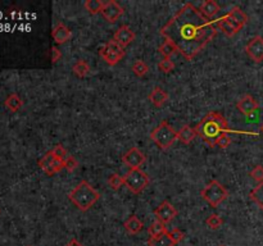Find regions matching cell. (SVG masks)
I'll use <instances>...</instances> for the list:
<instances>
[{
	"label": "cell",
	"mask_w": 263,
	"mask_h": 246,
	"mask_svg": "<svg viewBox=\"0 0 263 246\" xmlns=\"http://www.w3.org/2000/svg\"><path fill=\"white\" fill-rule=\"evenodd\" d=\"M161 35L182 57L191 60L216 38L217 27L194 4L186 3L162 27Z\"/></svg>",
	"instance_id": "1"
},
{
	"label": "cell",
	"mask_w": 263,
	"mask_h": 246,
	"mask_svg": "<svg viewBox=\"0 0 263 246\" xmlns=\"http://www.w3.org/2000/svg\"><path fill=\"white\" fill-rule=\"evenodd\" d=\"M195 132L210 146H216L219 136L230 132L228 123L219 112H210L195 127Z\"/></svg>",
	"instance_id": "2"
},
{
	"label": "cell",
	"mask_w": 263,
	"mask_h": 246,
	"mask_svg": "<svg viewBox=\"0 0 263 246\" xmlns=\"http://www.w3.org/2000/svg\"><path fill=\"white\" fill-rule=\"evenodd\" d=\"M68 199L73 203V205H76L77 209L86 211L100 199V194L88 181H81L68 194Z\"/></svg>",
	"instance_id": "3"
},
{
	"label": "cell",
	"mask_w": 263,
	"mask_h": 246,
	"mask_svg": "<svg viewBox=\"0 0 263 246\" xmlns=\"http://www.w3.org/2000/svg\"><path fill=\"white\" fill-rule=\"evenodd\" d=\"M150 139L153 140V142L158 146L159 149H166L171 148L174 145V142L177 140V132L175 131L174 127H171V124L167 121L159 123V126L153 129L150 133Z\"/></svg>",
	"instance_id": "4"
},
{
	"label": "cell",
	"mask_w": 263,
	"mask_h": 246,
	"mask_svg": "<svg viewBox=\"0 0 263 246\" xmlns=\"http://www.w3.org/2000/svg\"><path fill=\"white\" fill-rule=\"evenodd\" d=\"M228 191L222 186L219 181H211L203 190H202V198L206 200L212 208H217L223 200L227 199Z\"/></svg>",
	"instance_id": "5"
},
{
	"label": "cell",
	"mask_w": 263,
	"mask_h": 246,
	"mask_svg": "<svg viewBox=\"0 0 263 246\" xmlns=\"http://www.w3.org/2000/svg\"><path fill=\"white\" fill-rule=\"evenodd\" d=\"M124 182L131 193L140 194L149 185V177L141 169H130L124 177Z\"/></svg>",
	"instance_id": "6"
},
{
	"label": "cell",
	"mask_w": 263,
	"mask_h": 246,
	"mask_svg": "<svg viewBox=\"0 0 263 246\" xmlns=\"http://www.w3.org/2000/svg\"><path fill=\"white\" fill-rule=\"evenodd\" d=\"M99 55L104 59V62H107V64L116 66L125 57V47L118 45L114 40H111L100 47Z\"/></svg>",
	"instance_id": "7"
},
{
	"label": "cell",
	"mask_w": 263,
	"mask_h": 246,
	"mask_svg": "<svg viewBox=\"0 0 263 246\" xmlns=\"http://www.w3.org/2000/svg\"><path fill=\"white\" fill-rule=\"evenodd\" d=\"M39 167L44 170L48 176H53L57 172L62 170L64 168V161H58L54 158V155L51 152L46 153L40 161H39Z\"/></svg>",
	"instance_id": "8"
},
{
	"label": "cell",
	"mask_w": 263,
	"mask_h": 246,
	"mask_svg": "<svg viewBox=\"0 0 263 246\" xmlns=\"http://www.w3.org/2000/svg\"><path fill=\"white\" fill-rule=\"evenodd\" d=\"M245 53L256 63L263 62V38L262 36H256L251 39L249 42L245 46Z\"/></svg>",
	"instance_id": "9"
},
{
	"label": "cell",
	"mask_w": 263,
	"mask_h": 246,
	"mask_svg": "<svg viewBox=\"0 0 263 246\" xmlns=\"http://www.w3.org/2000/svg\"><path fill=\"white\" fill-rule=\"evenodd\" d=\"M122 162L126 164L130 169H140V167L143 165L145 162V155L144 153L137 148H131L130 150H127L122 157Z\"/></svg>",
	"instance_id": "10"
},
{
	"label": "cell",
	"mask_w": 263,
	"mask_h": 246,
	"mask_svg": "<svg viewBox=\"0 0 263 246\" xmlns=\"http://www.w3.org/2000/svg\"><path fill=\"white\" fill-rule=\"evenodd\" d=\"M154 215L157 217V221L162 222V223H170L176 215H177V210L174 208V205L170 202L165 200L159 205L158 208L154 210Z\"/></svg>",
	"instance_id": "11"
},
{
	"label": "cell",
	"mask_w": 263,
	"mask_h": 246,
	"mask_svg": "<svg viewBox=\"0 0 263 246\" xmlns=\"http://www.w3.org/2000/svg\"><path fill=\"white\" fill-rule=\"evenodd\" d=\"M122 14H124V8L116 0H109V1L104 3V6L102 9V16L109 23L116 22Z\"/></svg>",
	"instance_id": "12"
},
{
	"label": "cell",
	"mask_w": 263,
	"mask_h": 246,
	"mask_svg": "<svg viewBox=\"0 0 263 246\" xmlns=\"http://www.w3.org/2000/svg\"><path fill=\"white\" fill-rule=\"evenodd\" d=\"M135 38H136L135 32H133L129 26L124 25L121 26L120 29L116 31V34H114L113 36V40L122 47H126L127 45H130L131 42L135 40Z\"/></svg>",
	"instance_id": "13"
},
{
	"label": "cell",
	"mask_w": 263,
	"mask_h": 246,
	"mask_svg": "<svg viewBox=\"0 0 263 246\" xmlns=\"http://www.w3.org/2000/svg\"><path fill=\"white\" fill-rule=\"evenodd\" d=\"M236 108L241 114L244 116H251L258 109L257 100L252 95H244L240 100L236 103Z\"/></svg>",
	"instance_id": "14"
},
{
	"label": "cell",
	"mask_w": 263,
	"mask_h": 246,
	"mask_svg": "<svg viewBox=\"0 0 263 246\" xmlns=\"http://www.w3.org/2000/svg\"><path fill=\"white\" fill-rule=\"evenodd\" d=\"M51 36H53L55 44H66L67 41H70L72 38V32L64 23H58L53 29Z\"/></svg>",
	"instance_id": "15"
},
{
	"label": "cell",
	"mask_w": 263,
	"mask_h": 246,
	"mask_svg": "<svg viewBox=\"0 0 263 246\" xmlns=\"http://www.w3.org/2000/svg\"><path fill=\"white\" fill-rule=\"evenodd\" d=\"M124 227H125V230L127 231V234L137 235L139 232L143 231L144 224H143V222L140 221L139 218L136 217V215H130V217L127 218L126 221L124 222Z\"/></svg>",
	"instance_id": "16"
},
{
	"label": "cell",
	"mask_w": 263,
	"mask_h": 246,
	"mask_svg": "<svg viewBox=\"0 0 263 246\" xmlns=\"http://www.w3.org/2000/svg\"><path fill=\"white\" fill-rule=\"evenodd\" d=\"M149 100L154 107H162L168 100V92L165 91L162 87L153 88L152 92L149 94Z\"/></svg>",
	"instance_id": "17"
},
{
	"label": "cell",
	"mask_w": 263,
	"mask_h": 246,
	"mask_svg": "<svg viewBox=\"0 0 263 246\" xmlns=\"http://www.w3.org/2000/svg\"><path fill=\"white\" fill-rule=\"evenodd\" d=\"M199 10L207 19H210L211 21V19L219 12V5L216 3L215 0H207V1L202 3Z\"/></svg>",
	"instance_id": "18"
},
{
	"label": "cell",
	"mask_w": 263,
	"mask_h": 246,
	"mask_svg": "<svg viewBox=\"0 0 263 246\" xmlns=\"http://www.w3.org/2000/svg\"><path fill=\"white\" fill-rule=\"evenodd\" d=\"M148 245L149 246H175L176 244L172 241V239L170 237V234H168V232H165V234L159 235V236L149 237V240H148Z\"/></svg>",
	"instance_id": "19"
},
{
	"label": "cell",
	"mask_w": 263,
	"mask_h": 246,
	"mask_svg": "<svg viewBox=\"0 0 263 246\" xmlns=\"http://www.w3.org/2000/svg\"><path fill=\"white\" fill-rule=\"evenodd\" d=\"M195 136H197L195 128H191L189 124H186V126L181 127L180 131L177 132V140H180L184 144H190L195 139Z\"/></svg>",
	"instance_id": "20"
},
{
	"label": "cell",
	"mask_w": 263,
	"mask_h": 246,
	"mask_svg": "<svg viewBox=\"0 0 263 246\" xmlns=\"http://www.w3.org/2000/svg\"><path fill=\"white\" fill-rule=\"evenodd\" d=\"M4 104H5V107L8 108L10 112L16 113V112H18L19 109L23 107V101L17 94H10L9 96L5 99V103H4Z\"/></svg>",
	"instance_id": "21"
},
{
	"label": "cell",
	"mask_w": 263,
	"mask_h": 246,
	"mask_svg": "<svg viewBox=\"0 0 263 246\" xmlns=\"http://www.w3.org/2000/svg\"><path fill=\"white\" fill-rule=\"evenodd\" d=\"M215 23H216V27H217V29L222 32V34H225L226 36H228V38H232L235 34H238V32L232 29V26L230 25V23H228L227 21L223 18V17H221V18H219L217 21H215Z\"/></svg>",
	"instance_id": "22"
},
{
	"label": "cell",
	"mask_w": 263,
	"mask_h": 246,
	"mask_svg": "<svg viewBox=\"0 0 263 246\" xmlns=\"http://www.w3.org/2000/svg\"><path fill=\"white\" fill-rule=\"evenodd\" d=\"M72 71L79 79H84V77H86L90 73V67L85 60H79V62L73 64Z\"/></svg>",
	"instance_id": "23"
},
{
	"label": "cell",
	"mask_w": 263,
	"mask_h": 246,
	"mask_svg": "<svg viewBox=\"0 0 263 246\" xmlns=\"http://www.w3.org/2000/svg\"><path fill=\"white\" fill-rule=\"evenodd\" d=\"M227 14L230 17H231L232 19H234L235 22H238L239 25H241L243 27H244V26L247 25V22H248L247 14H245V13L243 12V10H241L240 8H238V6H235V8H232V9L230 10V12H228Z\"/></svg>",
	"instance_id": "24"
},
{
	"label": "cell",
	"mask_w": 263,
	"mask_h": 246,
	"mask_svg": "<svg viewBox=\"0 0 263 246\" xmlns=\"http://www.w3.org/2000/svg\"><path fill=\"white\" fill-rule=\"evenodd\" d=\"M249 196H251V199L260 206L261 210L263 211V182H261L260 185L254 187L251 191V195Z\"/></svg>",
	"instance_id": "25"
},
{
	"label": "cell",
	"mask_w": 263,
	"mask_h": 246,
	"mask_svg": "<svg viewBox=\"0 0 263 246\" xmlns=\"http://www.w3.org/2000/svg\"><path fill=\"white\" fill-rule=\"evenodd\" d=\"M103 6L104 3L100 1V0H86L85 1V8L86 10L90 13V14H98V13H102Z\"/></svg>",
	"instance_id": "26"
},
{
	"label": "cell",
	"mask_w": 263,
	"mask_h": 246,
	"mask_svg": "<svg viewBox=\"0 0 263 246\" xmlns=\"http://www.w3.org/2000/svg\"><path fill=\"white\" fill-rule=\"evenodd\" d=\"M165 232H167V231H166V224L159 221L153 222L149 226V228H148V234H149L150 237L159 236V235L165 234Z\"/></svg>",
	"instance_id": "27"
},
{
	"label": "cell",
	"mask_w": 263,
	"mask_h": 246,
	"mask_svg": "<svg viewBox=\"0 0 263 246\" xmlns=\"http://www.w3.org/2000/svg\"><path fill=\"white\" fill-rule=\"evenodd\" d=\"M148 71H149V67H148V64H146L145 62H143V60H136V62L133 63L132 72L135 73L137 77H144L146 73H148Z\"/></svg>",
	"instance_id": "28"
},
{
	"label": "cell",
	"mask_w": 263,
	"mask_h": 246,
	"mask_svg": "<svg viewBox=\"0 0 263 246\" xmlns=\"http://www.w3.org/2000/svg\"><path fill=\"white\" fill-rule=\"evenodd\" d=\"M222 223H223V221H222V218L219 214H211L206 219V224L208 226V228L213 231L221 228Z\"/></svg>",
	"instance_id": "29"
},
{
	"label": "cell",
	"mask_w": 263,
	"mask_h": 246,
	"mask_svg": "<svg viewBox=\"0 0 263 246\" xmlns=\"http://www.w3.org/2000/svg\"><path fill=\"white\" fill-rule=\"evenodd\" d=\"M108 185H109V187L112 190H120L122 187V185H125L124 177H121L117 173H113L108 178Z\"/></svg>",
	"instance_id": "30"
},
{
	"label": "cell",
	"mask_w": 263,
	"mask_h": 246,
	"mask_svg": "<svg viewBox=\"0 0 263 246\" xmlns=\"http://www.w3.org/2000/svg\"><path fill=\"white\" fill-rule=\"evenodd\" d=\"M176 49H175V46L172 44H170L168 41H165L163 44L159 46V53L163 55V58H167V59H171L172 54L176 53Z\"/></svg>",
	"instance_id": "31"
},
{
	"label": "cell",
	"mask_w": 263,
	"mask_h": 246,
	"mask_svg": "<svg viewBox=\"0 0 263 246\" xmlns=\"http://www.w3.org/2000/svg\"><path fill=\"white\" fill-rule=\"evenodd\" d=\"M158 68L161 72L163 73H170L175 70V63L171 59H167V58H163V59L159 62Z\"/></svg>",
	"instance_id": "32"
},
{
	"label": "cell",
	"mask_w": 263,
	"mask_h": 246,
	"mask_svg": "<svg viewBox=\"0 0 263 246\" xmlns=\"http://www.w3.org/2000/svg\"><path fill=\"white\" fill-rule=\"evenodd\" d=\"M51 154H53L54 158L58 159V161H64V159L68 157V153H67V150L62 145L55 146V148L51 150Z\"/></svg>",
	"instance_id": "33"
},
{
	"label": "cell",
	"mask_w": 263,
	"mask_h": 246,
	"mask_svg": "<svg viewBox=\"0 0 263 246\" xmlns=\"http://www.w3.org/2000/svg\"><path fill=\"white\" fill-rule=\"evenodd\" d=\"M251 177L257 182H263V165H256L253 169L251 170Z\"/></svg>",
	"instance_id": "34"
},
{
	"label": "cell",
	"mask_w": 263,
	"mask_h": 246,
	"mask_svg": "<svg viewBox=\"0 0 263 246\" xmlns=\"http://www.w3.org/2000/svg\"><path fill=\"white\" fill-rule=\"evenodd\" d=\"M77 167H79V162L76 161L75 157H70V155H68V157L64 159V168H66L67 170L72 172V170L76 169Z\"/></svg>",
	"instance_id": "35"
},
{
	"label": "cell",
	"mask_w": 263,
	"mask_h": 246,
	"mask_svg": "<svg viewBox=\"0 0 263 246\" xmlns=\"http://www.w3.org/2000/svg\"><path fill=\"white\" fill-rule=\"evenodd\" d=\"M168 234H170V237H171L172 241H174L175 244L181 243V241L184 240V237H185L184 232H182L181 230H178V228H174V230H172L171 232H168Z\"/></svg>",
	"instance_id": "36"
},
{
	"label": "cell",
	"mask_w": 263,
	"mask_h": 246,
	"mask_svg": "<svg viewBox=\"0 0 263 246\" xmlns=\"http://www.w3.org/2000/svg\"><path fill=\"white\" fill-rule=\"evenodd\" d=\"M231 144V139H230V136L227 133H223L222 136H219L217 142H216V146H219L221 149H226L228 148V145Z\"/></svg>",
	"instance_id": "37"
},
{
	"label": "cell",
	"mask_w": 263,
	"mask_h": 246,
	"mask_svg": "<svg viewBox=\"0 0 263 246\" xmlns=\"http://www.w3.org/2000/svg\"><path fill=\"white\" fill-rule=\"evenodd\" d=\"M60 58H62V53H60L59 49H58L57 46L51 47V62L55 64Z\"/></svg>",
	"instance_id": "38"
},
{
	"label": "cell",
	"mask_w": 263,
	"mask_h": 246,
	"mask_svg": "<svg viewBox=\"0 0 263 246\" xmlns=\"http://www.w3.org/2000/svg\"><path fill=\"white\" fill-rule=\"evenodd\" d=\"M66 246H84V245L80 243V241H77L76 239H72V240L68 241V243L66 244Z\"/></svg>",
	"instance_id": "39"
},
{
	"label": "cell",
	"mask_w": 263,
	"mask_h": 246,
	"mask_svg": "<svg viewBox=\"0 0 263 246\" xmlns=\"http://www.w3.org/2000/svg\"><path fill=\"white\" fill-rule=\"evenodd\" d=\"M261 132L263 133V124H262V127H261Z\"/></svg>",
	"instance_id": "40"
},
{
	"label": "cell",
	"mask_w": 263,
	"mask_h": 246,
	"mask_svg": "<svg viewBox=\"0 0 263 246\" xmlns=\"http://www.w3.org/2000/svg\"><path fill=\"white\" fill-rule=\"evenodd\" d=\"M219 246H225V245H219Z\"/></svg>",
	"instance_id": "41"
}]
</instances>
